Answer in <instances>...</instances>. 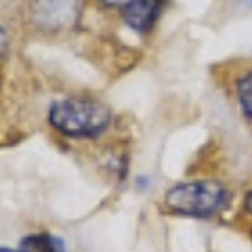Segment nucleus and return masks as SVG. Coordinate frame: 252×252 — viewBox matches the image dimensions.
<instances>
[{
  "label": "nucleus",
  "instance_id": "obj_4",
  "mask_svg": "<svg viewBox=\"0 0 252 252\" xmlns=\"http://www.w3.org/2000/svg\"><path fill=\"white\" fill-rule=\"evenodd\" d=\"M162 17V0H135L120 11V19L130 32L149 36Z\"/></svg>",
  "mask_w": 252,
  "mask_h": 252
},
{
  "label": "nucleus",
  "instance_id": "obj_5",
  "mask_svg": "<svg viewBox=\"0 0 252 252\" xmlns=\"http://www.w3.org/2000/svg\"><path fill=\"white\" fill-rule=\"evenodd\" d=\"M19 248L23 252H67L65 240L59 235L46 233V231H38V233H30L21 240Z\"/></svg>",
  "mask_w": 252,
  "mask_h": 252
},
{
  "label": "nucleus",
  "instance_id": "obj_10",
  "mask_svg": "<svg viewBox=\"0 0 252 252\" xmlns=\"http://www.w3.org/2000/svg\"><path fill=\"white\" fill-rule=\"evenodd\" d=\"M0 252H23L21 248H4V246H0Z\"/></svg>",
  "mask_w": 252,
  "mask_h": 252
},
{
  "label": "nucleus",
  "instance_id": "obj_9",
  "mask_svg": "<svg viewBox=\"0 0 252 252\" xmlns=\"http://www.w3.org/2000/svg\"><path fill=\"white\" fill-rule=\"evenodd\" d=\"M242 210H246V215L252 217V189L246 193V198H244V206H242Z\"/></svg>",
  "mask_w": 252,
  "mask_h": 252
},
{
  "label": "nucleus",
  "instance_id": "obj_7",
  "mask_svg": "<svg viewBox=\"0 0 252 252\" xmlns=\"http://www.w3.org/2000/svg\"><path fill=\"white\" fill-rule=\"evenodd\" d=\"M9 49H11V34H9V30H6L4 23L0 21V59L6 57Z\"/></svg>",
  "mask_w": 252,
  "mask_h": 252
},
{
  "label": "nucleus",
  "instance_id": "obj_2",
  "mask_svg": "<svg viewBox=\"0 0 252 252\" xmlns=\"http://www.w3.org/2000/svg\"><path fill=\"white\" fill-rule=\"evenodd\" d=\"M231 206V189L219 179H191L164 191L162 208L185 219H215Z\"/></svg>",
  "mask_w": 252,
  "mask_h": 252
},
{
  "label": "nucleus",
  "instance_id": "obj_8",
  "mask_svg": "<svg viewBox=\"0 0 252 252\" xmlns=\"http://www.w3.org/2000/svg\"><path fill=\"white\" fill-rule=\"evenodd\" d=\"M97 2L107 11H118L120 13L124 6H128L130 2H135V0H97Z\"/></svg>",
  "mask_w": 252,
  "mask_h": 252
},
{
  "label": "nucleus",
  "instance_id": "obj_6",
  "mask_svg": "<svg viewBox=\"0 0 252 252\" xmlns=\"http://www.w3.org/2000/svg\"><path fill=\"white\" fill-rule=\"evenodd\" d=\"M233 94H235V101H238L240 112L252 122V69L235 78Z\"/></svg>",
  "mask_w": 252,
  "mask_h": 252
},
{
  "label": "nucleus",
  "instance_id": "obj_1",
  "mask_svg": "<svg viewBox=\"0 0 252 252\" xmlns=\"http://www.w3.org/2000/svg\"><path fill=\"white\" fill-rule=\"evenodd\" d=\"M46 124L67 141L93 143L112 130L114 112L99 97L76 93L53 101L46 112Z\"/></svg>",
  "mask_w": 252,
  "mask_h": 252
},
{
  "label": "nucleus",
  "instance_id": "obj_3",
  "mask_svg": "<svg viewBox=\"0 0 252 252\" xmlns=\"http://www.w3.org/2000/svg\"><path fill=\"white\" fill-rule=\"evenodd\" d=\"M82 13V0H28L26 21L40 34H63L72 30Z\"/></svg>",
  "mask_w": 252,
  "mask_h": 252
}]
</instances>
